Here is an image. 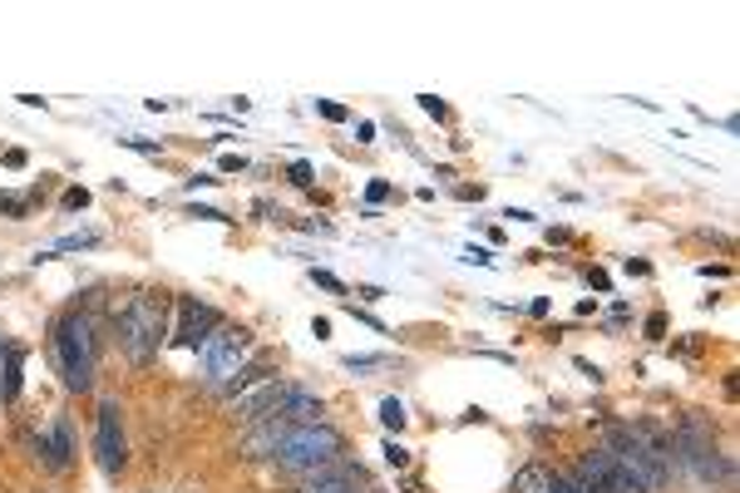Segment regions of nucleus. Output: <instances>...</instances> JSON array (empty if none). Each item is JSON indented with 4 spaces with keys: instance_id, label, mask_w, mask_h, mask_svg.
Instances as JSON below:
<instances>
[{
    "instance_id": "nucleus-28",
    "label": "nucleus",
    "mask_w": 740,
    "mask_h": 493,
    "mask_svg": "<svg viewBox=\"0 0 740 493\" xmlns=\"http://www.w3.org/2000/svg\"><path fill=\"white\" fill-rule=\"evenodd\" d=\"M217 168H223V173H237V168H247V158H242V153H223V163H217Z\"/></svg>"
},
{
    "instance_id": "nucleus-20",
    "label": "nucleus",
    "mask_w": 740,
    "mask_h": 493,
    "mask_svg": "<svg viewBox=\"0 0 740 493\" xmlns=\"http://www.w3.org/2000/svg\"><path fill=\"white\" fill-rule=\"evenodd\" d=\"M119 144H124V148H134V153H149V158H159V144H153V138H139V134H129V138H119Z\"/></svg>"
},
{
    "instance_id": "nucleus-22",
    "label": "nucleus",
    "mask_w": 740,
    "mask_h": 493,
    "mask_svg": "<svg viewBox=\"0 0 740 493\" xmlns=\"http://www.w3.org/2000/svg\"><path fill=\"white\" fill-rule=\"evenodd\" d=\"M419 109L435 114V119H449V104H445V99H435V94H419Z\"/></svg>"
},
{
    "instance_id": "nucleus-26",
    "label": "nucleus",
    "mask_w": 740,
    "mask_h": 493,
    "mask_svg": "<svg viewBox=\"0 0 740 493\" xmlns=\"http://www.w3.org/2000/svg\"><path fill=\"white\" fill-rule=\"evenodd\" d=\"M366 197H371V207H375V203H385V197H391V183H385V178H375L371 188H366Z\"/></svg>"
},
{
    "instance_id": "nucleus-21",
    "label": "nucleus",
    "mask_w": 740,
    "mask_h": 493,
    "mask_svg": "<svg viewBox=\"0 0 740 493\" xmlns=\"http://www.w3.org/2000/svg\"><path fill=\"white\" fill-rule=\"evenodd\" d=\"M316 114L331 119V124H346V109H341V104H331V99H316Z\"/></svg>"
},
{
    "instance_id": "nucleus-7",
    "label": "nucleus",
    "mask_w": 740,
    "mask_h": 493,
    "mask_svg": "<svg viewBox=\"0 0 740 493\" xmlns=\"http://www.w3.org/2000/svg\"><path fill=\"white\" fill-rule=\"evenodd\" d=\"M572 484H578V493H642L632 484V474H627L622 464H617L607 449H588V454L572 464Z\"/></svg>"
},
{
    "instance_id": "nucleus-5",
    "label": "nucleus",
    "mask_w": 740,
    "mask_h": 493,
    "mask_svg": "<svg viewBox=\"0 0 740 493\" xmlns=\"http://www.w3.org/2000/svg\"><path fill=\"white\" fill-rule=\"evenodd\" d=\"M247 356H252V331L247 326H217L213 336L203 341V386L207 390H232L237 376L247 370Z\"/></svg>"
},
{
    "instance_id": "nucleus-2",
    "label": "nucleus",
    "mask_w": 740,
    "mask_h": 493,
    "mask_svg": "<svg viewBox=\"0 0 740 493\" xmlns=\"http://www.w3.org/2000/svg\"><path fill=\"white\" fill-rule=\"evenodd\" d=\"M119 321V346L129 350L134 366H149L159 356L163 336H169V296L163 291H134L124 301V311H114Z\"/></svg>"
},
{
    "instance_id": "nucleus-13",
    "label": "nucleus",
    "mask_w": 740,
    "mask_h": 493,
    "mask_svg": "<svg viewBox=\"0 0 740 493\" xmlns=\"http://www.w3.org/2000/svg\"><path fill=\"white\" fill-rule=\"evenodd\" d=\"M6 350V380H0V394H6V400H16L20 394V366H26V350L20 346H0Z\"/></svg>"
},
{
    "instance_id": "nucleus-1",
    "label": "nucleus",
    "mask_w": 740,
    "mask_h": 493,
    "mask_svg": "<svg viewBox=\"0 0 740 493\" xmlns=\"http://www.w3.org/2000/svg\"><path fill=\"white\" fill-rule=\"evenodd\" d=\"M607 454L632 474V484L642 493L667 489V479H671V440L661 430H651V424H612Z\"/></svg>"
},
{
    "instance_id": "nucleus-8",
    "label": "nucleus",
    "mask_w": 740,
    "mask_h": 493,
    "mask_svg": "<svg viewBox=\"0 0 740 493\" xmlns=\"http://www.w3.org/2000/svg\"><path fill=\"white\" fill-rule=\"evenodd\" d=\"M94 454L104 474H119L129 464L124 430H119V400H99V420H94Z\"/></svg>"
},
{
    "instance_id": "nucleus-18",
    "label": "nucleus",
    "mask_w": 740,
    "mask_h": 493,
    "mask_svg": "<svg viewBox=\"0 0 740 493\" xmlns=\"http://www.w3.org/2000/svg\"><path fill=\"white\" fill-rule=\"evenodd\" d=\"M381 454H385V464H391V469H405V464H410V449H405V444H395V440H385Z\"/></svg>"
},
{
    "instance_id": "nucleus-15",
    "label": "nucleus",
    "mask_w": 740,
    "mask_h": 493,
    "mask_svg": "<svg viewBox=\"0 0 740 493\" xmlns=\"http://www.w3.org/2000/svg\"><path fill=\"white\" fill-rule=\"evenodd\" d=\"M405 420H410V414H405V404L395 400V394H391V400H381V424H385V430H401Z\"/></svg>"
},
{
    "instance_id": "nucleus-4",
    "label": "nucleus",
    "mask_w": 740,
    "mask_h": 493,
    "mask_svg": "<svg viewBox=\"0 0 740 493\" xmlns=\"http://www.w3.org/2000/svg\"><path fill=\"white\" fill-rule=\"evenodd\" d=\"M341 430H331V424H292V430L277 440L272 449V464L277 469H292V474H316V469H331L341 459Z\"/></svg>"
},
{
    "instance_id": "nucleus-3",
    "label": "nucleus",
    "mask_w": 740,
    "mask_h": 493,
    "mask_svg": "<svg viewBox=\"0 0 740 493\" xmlns=\"http://www.w3.org/2000/svg\"><path fill=\"white\" fill-rule=\"evenodd\" d=\"M54 360H60V376L70 390H90L94 386V366H99V346H94V321L84 311H70L54 321Z\"/></svg>"
},
{
    "instance_id": "nucleus-23",
    "label": "nucleus",
    "mask_w": 740,
    "mask_h": 493,
    "mask_svg": "<svg viewBox=\"0 0 740 493\" xmlns=\"http://www.w3.org/2000/svg\"><path fill=\"white\" fill-rule=\"evenodd\" d=\"M286 173H292V183H296V188H312V163H292Z\"/></svg>"
},
{
    "instance_id": "nucleus-30",
    "label": "nucleus",
    "mask_w": 740,
    "mask_h": 493,
    "mask_svg": "<svg viewBox=\"0 0 740 493\" xmlns=\"http://www.w3.org/2000/svg\"><path fill=\"white\" fill-rule=\"evenodd\" d=\"M213 183H217V178H213V173H193V178H187V188H193V193H197V188H213Z\"/></svg>"
},
{
    "instance_id": "nucleus-16",
    "label": "nucleus",
    "mask_w": 740,
    "mask_h": 493,
    "mask_svg": "<svg viewBox=\"0 0 740 493\" xmlns=\"http://www.w3.org/2000/svg\"><path fill=\"white\" fill-rule=\"evenodd\" d=\"M395 366V356H346V370H385Z\"/></svg>"
},
{
    "instance_id": "nucleus-14",
    "label": "nucleus",
    "mask_w": 740,
    "mask_h": 493,
    "mask_svg": "<svg viewBox=\"0 0 740 493\" xmlns=\"http://www.w3.org/2000/svg\"><path fill=\"white\" fill-rule=\"evenodd\" d=\"M94 243H99V233H74V237H60L54 247L36 251V261H50V257H60V251H84V247H94Z\"/></svg>"
},
{
    "instance_id": "nucleus-10",
    "label": "nucleus",
    "mask_w": 740,
    "mask_h": 493,
    "mask_svg": "<svg viewBox=\"0 0 740 493\" xmlns=\"http://www.w3.org/2000/svg\"><path fill=\"white\" fill-rule=\"evenodd\" d=\"M296 493H366V474H361L356 464H331V469H316V474H306V484Z\"/></svg>"
},
{
    "instance_id": "nucleus-29",
    "label": "nucleus",
    "mask_w": 740,
    "mask_h": 493,
    "mask_svg": "<svg viewBox=\"0 0 740 493\" xmlns=\"http://www.w3.org/2000/svg\"><path fill=\"white\" fill-rule=\"evenodd\" d=\"M464 261H479V267H494V251H484V247H469V251H464Z\"/></svg>"
},
{
    "instance_id": "nucleus-6",
    "label": "nucleus",
    "mask_w": 740,
    "mask_h": 493,
    "mask_svg": "<svg viewBox=\"0 0 740 493\" xmlns=\"http://www.w3.org/2000/svg\"><path fill=\"white\" fill-rule=\"evenodd\" d=\"M677 459L681 464L691 469L696 479H701V484H721L726 474H731V464H726L721 454H716V440H711V430H706L701 420H696V414H687V420H681V430H677Z\"/></svg>"
},
{
    "instance_id": "nucleus-11",
    "label": "nucleus",
    "mask_w": 740,
    "mask_h": 493,
    "mask_svg": "<svg viewBox=\"0 0 740 493\" xmlns=\"http://www.w3.org/2000/svg\"><path fill=\"white\" fill-rule=\"evenodd\" d=\"M36 449L45 454V464L54 469V474H64V469L74 464V430H70V420H64V414H54L50 430L36 440Z\"/></svg>"
},
{
    "instance_id": "nucleus-12",
    "label": "nucleus",
    "mask_w": 740,
    "mask_h": 493,
    "mask_svg": "<svg viewBox=\"0 0 740 493\" xmlns=\"http://www.w3.org/2000/svg\"><path fill=\"white\" fill-rule=\"evenodd\" d=\"M548 484H554V469L548 464H524L514 474V493H544Z\"/></svg>"
},
{
    "instance_id": "nucleus-31",
    "label": "nucleus",
    "mask_w": 740,
    "mask_h": 493,
    "mask_svg": "<svg viewBox=\"0 0 740 493\" xmlns=\"http://www.w3.org/2000/svg\"><path fill=\"white\" fill-rule=\"evenodd\" d=\"M356 138H361V144H371V138H375V124H371V119H361V124H356Z\"/></svg>"
},
{
    "instance_id": "nucleus-25",
    "label": "nucleus",
    "mask_w": 740,
    "mask_h": 493,
    "mask_svg": "<svg viewBox=\"0 0 740 493\" xmlns=\"http://www.w3.org/2000/svg\"><path fill=\"white\" fill-rule=\"evenodd\" d=\"M647 336H651V341H661V336H667V316H647Z\"/></svg>"
},
{
    "instance_id": "nucleus-19",
    "label": "nucleus",
    "mask_w": 740,
    "mask_h": 493,
    "mask_svg": "<svg viewBox=\"0 0 740 493\" xmlns=\"http://www.w3.org/2000/svg\"><path fill=\"white\" fill-rule=\"evenodd\" d=\"M312 281H316V287H326V291H336V296L346 291V281H341L336 271H326V267H312Z\"/></svg>"
},
{
    "instance_id": "nucleus-17",
    "label": "nucleus",
    "mask_w": 740,
    "mask_h": 493,
    "mask_svg": "<svg viewBox=\"0 0 740 493\" xmlns=\"http://www.w3.org/2000/svg\"><path fill=\"white\" fill-rule=\"evenodd\" d=\"M0 213H6V217H26V213H30V197H20V193H0Z\"/></svg>"
},
{
    "instance_id": "nucleus-9",
    "label": "nucleus",
    "mask_w": 740,
    "mask_h": 493,
    "mask_svg": "<svg viewBox=\"0 0 740 493\" xmlns=\"http://www.w3.org/2000/svg\"><path fill=\"white\" fill-rule=\"evenodd\" d=\"M217 326H223V316H217L213 306L183 296V301H179V326H173V346H179V350H203V341L217 331Z\"/></svg>"
},
{
    "instance_id": "nucleus-27",
    "label": "nucleus",
    "mask_w": 740,
    "mask_h": 493,
    "mask_svg": "<svg viewBox=\"0 0 740 493\" xmlns=\"http://www.w3.org/2000/svg\"><path fill=\"white\" fill-rule=\"evenodd\" d=\"M544 493H578V484H572L568 474H554V484H548Z\"/></svg>"
},
{
    "instance_id": "nucleus-24",
    "label": "nucleus",
    "mask_w": 740,
    "mask_h": 493,
    "mask_svg": "<svg viewBox=\"0 0 740 493\" xmlns=\"http://www.w3.org/2000/svg\"><path fill=\"white\" fill-rule=\"evenodd\" d=\"M64 207H70V213H80V207H90V193H84V188H70V193H64Z\"/></svg>"
}]
</instances>
